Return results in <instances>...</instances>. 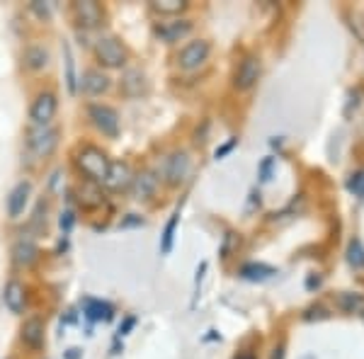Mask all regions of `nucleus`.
Instances as JSON below:
<instances>
[{
  "label": "nucleus",
  "mask_w": 364,
  "mask_h": 359,
  "mask_svg": "<svg viewBox=\"0 0 364 359\" xmlns=\"http://www.w3.org/2000/svg\"><path fill=\"white\" fill-rule=\"evenodd\" d=\"M73 15L75 20H78L80 27L85 29H95L102 25V8H100V3H95V0H78V3L73 5Z\"/></svg>",
  "instance_id": "obj_8"
},
{
  "label": "nucleus",
  "mask_w": 364,
  "mask_h": 359,
  "mask_svg": "<svg viewBox=\"0 0 364 359\" xmlns=\"http://www.w3.org/2000/svg\"><path fill=\"white\" fill-rule=\"evenodd\" d=\"M269 168H272V158H265V161H262V166H260V178H262V182L269 180Z\"/></svg>",
  "instance_id": "obj_29"
},
{
  "label": "nucleus",
  "mask_w": 364,
  "mask_h": 359,
  "mask_svg": "<svg viewBox=\"0 0 364 359\" xmlns=\"http://www.w3.org/2000/svg\"><path fill=\"white\" fill-rule=\"evenodd\" d=\"M151 8H154L156 13H161V15H178V13H182V10L187 8V3H185V0H154V3H151Z\"/></svg>",
  "instance_id": "obj_23"
},
{
  "label": "nucleus",
  "mask_w": 364,
  "mask_h": 359,
  "mask_svg": "<svg viewBox=\"0 0 364 359\" xmlns=\"http://www.w3.org/2000/svg\"><path fill=\"white\" fill-rule=\"evenodd\" d=\"M83 314L85 318H90L92 323H100V321H109L112 318V306L107 301H102V299H83Z\"/></svg>",
  "instance_id": "obj_17"
},
{
  "label": "nucleus",
  "mask_w": 364,
  "mask_h": 359,
  "mask_svg": "<svg viewBox=\"0 0 364 359\" xmlns=\"http://www.w3.org/2000/svg\"><path fill=\"white\" fill-rule=\"evenodd\" d=\"M37 257H39V248H37V243H34V238H29V235L20 238L13 245V260L17 267H32V264L37 262Z\"/></svg>",
  "instance_id": "obj_12"
},
{
  "label": "nucleus",
  "mask_w": 364,
  "mask_h": 359,
  "mask_svg": "<svg viewBox=\"0 0 364 359\" xmlns=\"http://www.w3.org/2000/svg\"><path fill=\"white\" fill-rule=\"evenodd\" d=\"M87 117H90V122L95 124L97 132H102V136L117 139V134H119V114H117L114 107L95 102L87 107Z\"/></svg>",
  "instance_id": "obj_4"
},
{
  "label": "nucleus",
  "mask_w": 364,
  "mask_h": 359,
  "mask_svg": "<svg viewBox=\"0 0 364 359\" xmlns=\"http://www.w3.org/2000/svg\"><path fill=\"white\" fill-rule=\"evenodd\" d=\"M25 68L29 70H42L46 68V63H49V51L44 49V46H39V44H32V46H27L25 49Z\"/></svg>",
  "instance_id": "obj_21"
},
{
  "label": "nucleus",
  "mask_w": 364,
  "mask_h": 359,
  "mask_svg": "<svg viewBox=\"0 0 364 359\" xmlns=\"http://www.w3.org/2000/svg\"><path fill=\"white\" fill-rule=\"evenodd\" d=\"M29 10H32L39 20H49V17H51V8L46 3H42V0H34V3H29Z\"/></svg>",
  "instance_id": "obj_27"
},
{
  "label": "nucleus",
  "mask_w": 364,
  "mask_h": 359,
  "mask_svg": "<svg viewBox=\"0 0 364 359\" xmlns=\"http://www.w3.org/2000/svg\"><path fill=\"white\" fill-rule=\"evenodd\" d=\"M29 194H32V185H29L27 180L17 182L13 187V192H10L8 197V216L10 219H20V214L25 211L27 202H29Z\"/></svg>",
  "instance_id": "obj_13"
},
{
  "label": "nucleus",
  "mask_w": 364,
  "mask_h": 359,
  "mask_svg": "<svg viewBox=\"0 0 364 359\" xmlns=\"http://www.w3.org/2000/svg\"><path fill=\"white\" fill-rule=\"evenodd\" d=\"M240 274H243L245 279H267V277L274 274V269L267 267V264H245V267L240 269Z\"/></svg>",
  "instance_id": "obj_25"
},
{
  "label": "nucleus",
  "mask_w": 364,
  "mask_h": 359,
  "mask_svg": "<svg viewBox=\"0 0 364 359\" xmlns=\"http://www.w3.org/2000/svg\"><path fill=\"white\" fill-rule=\"evenodd\" d=\"M207 56H209V42H204V39H195V42H190L185 49L180 51L178 63H180L182 70H197L204 61H207Z\"/></svg>",
  "instance_id": "obj_7"
},
{
  "label": "nucleus",
  "mask_w": 364,
  "mask_h": 359,
  "mask_svg": "<svg viewBox=\"0 0 364 359\" xmlns=\"http://www.w3.org/2000/svg\"><path fill=\"white\" fill-rule=\"evenodd\" d=\"M260 78V58L257 56H245L243 61L238 63L236 70V87L238 90H250L252 85Z\"/></svg>",
  "instance_id": "obj_9"
},
{
  "label": "nucleus",
  "mask_w": 364,
  "mask_h": 359,
  "mask_svg": "<svg viewBox=\"0 0 364 359\" xmlns=\"http://www.w3.org/2000/svg\"><path fill=\"white\" fill-rule=\"evenodd\" d=\"M27 146L37 158H49L51 153L56 151V146H58V129L51 127V124L32 127L29 139H27Z\"/></svg>",
  "instance_id": "obj_3"
},
{
  "label": "nucleus",
  "mask_w": 364,
  "mask_h": 359,
  "mask_svg": "<svg viewBox=\"0 0 364 359\" xmlns=\"http://www.w3.org/2000/svg\"><path fill=\"white\" fill-rule=\"evenodd\" d=\"M75 166H78L80 173L85 175V180L100 185V182L107 180V173H109V166H112V163H109L107 153L102 149L87 144L75 151Z\"/></svg>",
  "instance_id": "obj_1"
},
{
  "label": "nucleus",
  "mask_w": 364,
  "mask_h": 359,
  "mask_svg": "<svg viewBox=\"0 0 364 359\" xmlns=\"http://www.w3.org/2000/svg\"><path fill=\"white\" fill-rule=\"evenodd\" d=\"M134 326H136V318H134V316H129L127 321H124V326L119 328V335H129V331H132Z\"/></svg>",
  "instance_id": "obj_31"
},
{
  "label": "nucleus",
  "mask_w": 364,
  "mask_h": 359,
  "mask_svg": "<svg viewBox=\"0 0 364 359\" xmlns=\"http://www.w3.org/2000/svg\"><path fill=\"white\" fill-rule=\"evenodd\" d=\"M192 32V22L190 20H173V22H158L156 25V37L166 44L180 42L182 37Z\"/></svg>",
  "instance_id": "obj_10"
},
{
  "label": "nucleus",
  "mask_w": 364,
  "mask_h": 359,
  "mask_svg": "<svg viewBox=\"0 0 364 359\" xmlns=\"http://www.w3.org/2000/svg\"><path fill=\"white\" fill-rule=\"evenodd\" d=\"M350 262L355 264V267H364V252H362L360 240H352V245H350Z\"/></svg>",
  "instance_id": "obj_26"
},
{
  "label": "nucleus",
  "mask_w": 364,
  "mask_h": 359,
  "mask_svg": "<svg viewBox=\"0 0 364 359\" xmlns=\"http://www.w3.org/2000/svg\"><path fill=\"white\" fill-rule=\"evenodd\" d=\"M240 359H252V357H240Z\"/></svg>",
  "instance_id": "obj_34"
},
{
  "label": "nucleus",
  "mask_w": 364,
  "mask_h": 359,
  "mask_svg": "<svg viewBox=\"0 0 364 359\" xmlns=\"http://www.w3.org/2000/svg\"><path fill=\"white\" fill-rule=\"evenodd\" d=\"M3 299H5V306H8L13 314H22L25 311V286L20 282H8L5 284V291H3Z\"/></svg>",
  "instance_id": "obj_18"
},
{
  "label": "nucleus",
  "mask_w": 364,
  "mask_h": 359,
  "mask_svg": "<svg viewBox=\"0 0 364 359\" xmlns=\"http://www.w3.org/2000/svg\"><path fill=\"white\" fill-rule=\"evenodd\" d=\"M190 175V156L185 151H175L173 156L166 158V168H163V178L168 185L178 187Z\"/></svg>",
  "instance_id": "obj_6"
},
{
  "label": "nucleus",
  "mask_w": 364,
  "mask_h": 359,
  "mask_svg": "<svg viewBox=\"0 0 364 359\" xmlns=\"http://www.w3.org/2000/svg\"><path fill=\"white\" fill-rule=\"evenodd\" d=\"M233 146H236V141H228V144H226V146H221V149H219V151H216V158H219V161H221V158H224V156H226V153H228V151H233Z\"/></svg>",
  "instance_id": "obj_32"
},
{
  "label": "nucleus",
  "mask_w": 364,
  "mask_h": 359,
  "mask_svg": "<svg viewBox=\"0 0 364 359\" xmlns=\"http://www.w3.org/2000/svg\"><path fill=\"white\" fill-rule=\"evenodd\" d=\"M107 90H109V78L102 73V70H97V68L85 70V73H83V92H85V95L97 97V95H102V92H107Z\"/></svg>",
  "instance_id": "obj_15"
},
{
  "label": "nucleus",
  "mask_w": 364,
  "mask_h": 359,
  "mask_svg": "<svg viewBox=\"0 0 364 359\" xmlns=\"http://www.w3.org/2000/svg\"><path fill=\"white\" fill-rule=\"evenodd\" d=\"M56 109H58V100L54 92H39L34 97L32 107H29V119H32L34 127H46L56 117Z\"/></svg>",
  "instance_id": "obj_5"
},
{
  "label": "nucleus",
  "mask_w": 364,
  "mask_h": 359,
  "mask_svg": "<svg viewBox=\"0 0 364 359\" xmlns=\"http://www.w3.org/2000/svg\"><path fill=\"white\" fill-rule=\"evenodd\" d=\"M73 211H63V214H61V231L63 233H68L70 231V228H73Z\"/></svg>",
  "instance_id": "obj_28"
},
{
  "label": "nucleus",
  "mask_w": 364,
  "mask_h": 359,
  "mask_svg": "<svg viewBox=\"0 0 364 359\" xmlns=\"http://www.w3.org/2000/svg\"><path fill=\"white\" fill-rule=\"evenodd\" d=\"M122 92L127 97H139L144 92V73L139 68H129L122 75Z\"/></svg>",
  "instance_id": "obj_20"
},
{
  "label": "nucleus",
  "mask_w": 364,
  "mask_h": 359,
  "mask_svg": "<svg viewBox=\"0 0 364 359\" xmlns=\"http://www.w3.org/2000/svg\"><path fill=\"white\" fill-rule=\"evenodd\" d=\"M178 219H180V214H173V216H170V221L166 223V231H163V238H161V252H163V255H170V250H173V240H175V228H178Z\"/></svg>",
  "instance_id": "obj_24"
},
{
  "label": "nucleus",
  "mask_w": 364,
  "mask_h": 359,
  "mask_svg": "<svg viewBox=\"0 0 364 359\" xmlns=\"http://www.w3.org/2000/svg\"><path fill=\"white\" fill-rule=\"evenodd\" d=\"M129 190H132L134 199H151L158 190V175L154 170H141L139 175H134Z\"/></svg>",
  "instance_id": "obj_11"
},
{
  "label": "nucleus",
  "mask_w": 364,
  "mask_h": 359,
  "mask_svg": "<svg viewBox=\"0 0 364 359\" xmlns=\"http://www.w3.org/2000/svg\"><path fill=\"white\" fill-rule=\"evenodd\" d=\"M95 54H97V61L102 63L105 68H122L127 63V49L122 46L119 39L112 37V34L97 39Z\"/></svg>",
  "instance_id": "obj_2"
},
{
  "label": "nucleus",
  "mask_w": 364,
  "mask_h": 359,
  "mask_svg": "<svg viewBox=\"0 0 364 359\" xmlns=\"http://www.w3.org/2000/svg\"><path fill=\"white\" fill-rule=\"evenodd\" d=\"M78 202L83 204V207H87V209H95V207H100V204L105 202V197H102V190H100V185H95V182H90V180L80 182V185H78Z\"/></svg>",
  "instance_id": "obj_19"
},
{
  "label": "nucleus",
  "mask_w": 364,
  "mask_h": 359,
  "mask_svg": "<svg viewBox=\"0 0 364 359\" xmlns=\"http://www.w3.org/2000/svg\"><path fill=\"white\" fill-rule=\"evenodd\" d=\"M63 61H66V83H68V92L75 95L78 90V78H75V61H73V54H70V46L63 44Z\"/></svg>",
  "instance_id": "obj_22"
},
{
  "label": "nucleus",
  "mask_w": 364,
  "mask_h": 359,
  "mask_svg": "<svg viewBox=\"0 0 364 359\" xmlns=\"http://www.w3.org/2000/svg\"><path fill=\"white\" fill-rule=\"evenodd\" d=\"M22 343L32 350H39L44 345V321L42 318H29L22 326Z\"/></svg>",
  "instance_id": "obj_16"
},
{
  "label": "nucleus",
  "mask_w": 364,
  "mask_h": 359,
  "mask_svg": "<svg viewBox=\"0 0 364 359\" xmlns=\"http://www.w3.org/2000/svg\"><path fill=\"white\" fill-rule=\"evenodd\" d=\"M80 350H68V359H78L80 355H78Z\"/></svg>",
  "instance_id": "obj_33"
},
{
  "label": "nucleus",
  "mask_w": 364,
  "mask_h": 359,
  "mask_svg": "<svg viewBox=\"0 0 364 359\" xmlns=\"http://www.w3.org/2000/svg\"><path fill=\"white\" fill-rule=\"evenodd\" d=\"M141 216H136V214H129V219H124L122 221V228H129V226H141Z\"/></svg>",
  "instance_id": "obj_30"
},
{
  "label": "nucleus",
  "mask_w": 364,
  "mask_h": 359,
  "mask_svg": "<svg viewBox=\"0 0 364 359\" xmlns=\"http://www.w3.org/2000/svg\"><path fill=\"white\" fill-rule=\"evenodd\" d=\"M132 180H134V173L132 168H129V163H112L109 166V173H107V180H105V185L109 187V190L119 192V190H127V187H132Z\"/></svg>",
  "instance_id": "obj_14"
}]
</instances>
